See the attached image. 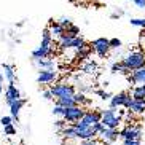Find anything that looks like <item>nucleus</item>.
I'll list each match as a JSON object with an SVG mask.
<instances>
[{
  "mask_svg": "<svg viewBox=\"0 0 145 145\" xmlns=\"http://www.w3.org/2000/svg\"><path fill=\"white\" fill-rule=\"evenodd\" d=\"M56 78H57V73H56V70L40 69L39 75H37V83H40V85H51Z\"/></svg>",
  "mask_w": 145,
  "mask_h": 145,
  "instance_id": "9d476101",
  "label": "nucleus"
},
{
  "mask_svg": "<svg viewBox=\"0 0 145 145\" xmlns=\"http://www.w3.org/2000/svg\"><path fill=\"white\" fill-rule=\"evenodd\" d=\"M72 97H73V101L77 102V105H88V104L91 102L89 99L86 97V96H85L83 93H81V91H80V93H73Z\"/></svg>",
  "mask_w": 145,
  "mask_h": 145,
  "instance_id": "393cba45",
  "label": "nucleus"
},
{
  "mask_svg": "<svg viewBox=\"0 0 145 145\" xmlns=\"http://www.w3.org/2000/svg\"><path fill=\"white\" fill-rule=\"evenodd\" d=\"M3 78H5V77H3V73L0 72V85H2V83H3Z\"/></svg>",
  "mask_w": 145,
  "mask_h": 145,
  "instance_id": "a19ab883",
  "label": "nucleus"
},
{
  "mask_svg": "<svg viewBox=\"0 0 145 145\" xmlns=\"http://www.w3.org/2000/svg\"><path fill=\"white\" fill-rule=\"evenodd\" d=\"M132 99H145V83L144 85H137L131 91Z\"/></svg>",
  "mask_w": 145,
  "mask_h": 145,
  "instance_id": "5701e85b",
  "label": "nucleus"
},
{
  "mask_svg": "<svg viewBox=\"0 0 145 145\" xmlns=\"http://www.w3.org/2000/svg\"><path fill=\"white\" fill-rule=\"evenodd\" d=\"M129 22H131V26L145 29V18H132V19H129Z\"/></svg>",
  "mask_w": 145,
  "mask_h": 145,
  "instance_id": "bb28decb",
  "label": "nucleus"
},
{
  "mask_svg": "<svg viewBox=\"0 0 145 145\" xmlns=\"http://www.w3.org/2000/svg\"><path fill=\"white\" fill-rule=\"evenodd\" d=\"M121 64L128 67L129 70H137L145 65V53L144 51H129L128 54L121 59Z\"/></svg>",
  "mask_w": 145,
  "mask_h": 145,
  "instance_id": "f03ea898",
  "label": "nucleus"
},
{
  "mask_svg": "<svg viewBox=\"0 0 145 145\" xmlns=\"http://www.w3.org/2000/svg\"><path fill=\"white\" fill-rule=\"evenodd\" d=\"M11 123H13L11 115H7V116H2V118H0V124H2V126H7V124H11Z\"/></svg>",
  "mask_w": 145,
  "mask_h": 145,
  "instance_id": "72a5a7b5",
  "label": "nucleus"
},
{
  "mask_svg": "<svg viewBox=\"0 0 145 145\" xmlns=\"http://www.w3.org/2000/svg\"><path fill=\"white\" fill-rule=\"evenodd\" d=\"M21 97V93H19V89H18L16 86H14V83H10L8 86H7V89H5V102L8 104H13L16 99Z\"/></svg>",
  "mask_w": 145,
  "mask_h": 145,
  "instance_id": "4468645a",
  "label": "nucleus"
},
{
  "mask_svg": "<svg viewBox=\"0 0 145 145\" xmlns=\"http://www.w3.org/2000/svg\"><path fill=\"white\" fill-rule=\"evenodd\" d=\"M61 24V26L64 27V29H67L69 26H70V24H72V21H70V18H61L59 21H57Z\"/></svg>",
  "mask_w": 145,
  "mask_h": 145,
  "instance_id": "c9c22d12",
  "label": "nucleus"
},
{
  "mask_svg": "<svg viewBox=\"0 0 145 145\" xmlns=\"http://www.w3.org/2000/svg\"><path fill=\"white\" fill-rule=\"evenodd\" d=\"M142 139H124L123 145H140Z\"/></svg>",
  "mask_w": 145,
  "mask_h": 145,
  "instance_id": "473e14b6",
  "label": "nucleus"
},
{
  "mask_svg": "<svg viewBox=\"0 0 145 145\" xmlns=\"http://www.w3.org/2000/svg\"><path fill=\"white\" fill-rule=\"evenodd\" d=\"M64 27L61 26L57 21H54V19H50V32H51L53 37H56V39H59L61 35L64 34Z\"/></svg>",
  "mask_w": 145,
  "mask_h": 145,
  "instance_id": "f3484780",
  "label": "nucleus"
},
{
  "mask_svg": "<svg viewBox=\"0 0 145 145\" xmlns=\"http://www.w3.org/2000/svg\"><path fill=\"white\" fill-rule=\"evenodd\" d=\"M137 8H145V0H132Z\"/></svg>",
  "mask_w": 145,
  "mask_h": 145,
  "instance_id": "58836bf2",
  "label": "nucleus"
},
{
  "mask_svg": "<svg viewBox=\"0 0 145 145\" xmlns=\"http://www.w3.org/2000/svg\"><path fill=\"white\" fill-rule=\"evenodd\" d=\"M64 32L67 35H70V37H77V35H80V29H78L77 26H73V24H70V26H69Z\"/></svg>",
  "mask_w": 145,
  "mask_h": 145,
  "instance_id": "cd10ccee",
  "label": "nucleus"
},
{
  "mask_svg": "<svg viewBox=\"0 0 145 145\" xmlns=\"http://www.w3.org/2000/svg\"><path fill=\"white\" fill-rule=\"evenodd\" d=\"M3 131H5V134H7V136H14V134H16V128L13 126V123L3 126Z\"/></svg>",
  "mask_w": 145,
  "mask_h": 145,
  "instance_id": "c756f323",
  "label": "nucleus"
},
{
  "mask_svg": "<svg viewBox=\"0 0 145 145\" xmlns=\"http://www.w3.org/2000/svg\"><path fill=\"white\" fill-rule=\"evenodd\" d=\"M43 97L46 99V101H51V99H54L53 97V94H51V91L48 89V91H43Z\"/></svg>",
  "mask_w": 145,
  "mask_h": 145,
  "instance_id": "ea45409f",
  "label": "nucleus"
},
{
  "mask_svg": "<svg viewBox=\"0 0 145 145\" xmlns=\"http://www.w3.org/2000/svg\"><path fill=\"white\" fill-rule=\"evenodd\" d=\"M26 105V99H16L13 104H10V115H11V118H13V121H18L19 120V112H21V108Z\"/></svg>",
  "mask_w": 145,
  "mask_h": 145,
  "instance_id": "2eb2a0df",
  "label": "nucleus"
},
{
  "mask_svg": "<svg viewBox=\"0 0 145 145\" xmlns=\"http://www.w3.org/2000/svg\"><path fill=\"white\" fill-rule=\"evenodd\" d=\"M54 126H56L57 131H61V129H64L65 126H67V121H65L64 118H59V120H56L54 121Z\"/></svg>",
  "mask_w": 145,
  "mask_h": 145,
  "instance_id": "7c9ffc66",
  "label": "nucleus"
},
{
  "mask_svg": "<svg viewBox=\"0 0 145 145\" xmlns=\"http://www.w3.org/2000/svg\"><path fill=\"white\" fill-rule=\"evenodd\" d=\"M0 67H2V64H0Z\"/></svg>",
  "mask_w": 145,
  "mask_h": 145,
  "instance_id": "37998d69",
  "label": "nucleus"
},
{
  "mask_svg": "<svg viewBox=\"0 0 145 145\" xmlns=\"http://www.w3.org/2000/svg\"><path fill=\"white\" fill-rule=\"evenodd\" d=\"M35 64L39 65L40 69H48V70H54L56 69V62L51 57H43V59H35Z\"/></svg>",
  "mask_w": 145,
  "mask_h": 145,
  "instance_id": "a211bd4d",
  "label": "nucleus"
},
{
  "mask_svg": "<svg viewBox=\"0 0 145 145\" xmlns=\"http://www.w3.org/2000/svg\"><path fill=\"white\" fill-rule=\"evenodd\" d=\"M139 46H140V51L145 53V29H142L140 39H139Z\"/></svg>",
  "mask_w": 145,
  "mask_h": 145,
  "instance_id": "f704fd0d",
  "label": "nucleus"
},
{
  "mask_svg": "<svg viewBox=\"0 0 145 145\" xmlns=\"http://www.w3.org/2000/svg\"><path fill=\"white\" fill-rule=\"evenodd\" d=\"M108 101H110V107H112V108H118V107H124V108H128L129 104H131V101H132V96L129 93L121 91V93H118V94H112V97L108 99Z\"/></svg>",
  "mask_w": 145,
  "mask_h": 145,
  "instance_id": "0eeeda50",
  "label": "nucleus"
},
{
  "mask_svg": "<svg viewBox=\"0 0 145 145\" xmlns=\"http://www.w3.org/2000/svg\"><path fill=\"white\" fill-rule=\"evenodd\" d=\"M128 81L132 85H144L145 83V65L137 70H132L128 75Z\"/></svg>",
  "mask_w": 145,
  "mask_h": 145,
  "instance_id": "ddd939ff",
  "label": "nucleus"
},
{
  "mask_svg": "<svg viewBox=\"0 0 145 145\" xmlns=\"http://www.w3.org/2000/svg\"><path fill=\"white\" fill-rule=\"evenodd\" d=\"M112 72L121 73V75H126V77H128L129 73H131V70H129L128 67H124V65L121 64V61H120V62H113V64H112Z\"/></svg>",
  "mask_w": 145,
  "mask_h": 145,
  "instance_id": "4be33fe9",
  "label": "nucleus"
},
{
  "mask_svg": "<svg viewBox=\"0 0 145 145\" xmlns=\"http://www.w3.org/2000/svg\"><path fill=\"white\" fill-rule=\"evenodd\" d=\"M64 112H65V107H62V105H54V108H53V113L57 115V116H61V118H62V115H64Z\"/></svg>",
  "mask_w": 145,
  "mask_h": 145,
  "instance_id": "2f4dec72",
  "label": "nucleus"
},
{
  "mask_svg": "<svg viewBox=\"0 0 145 145\" xmlns=\"http://www.w3.org/2000/svg\"><path fill=\"white\" fill-rule=\"evenodd\" d=\"M56 105H62V107H73V105H77V102L73 101L72 96H67V97H57V99H56Z\"/></svg>",
  "mask_w": 145,
  "mask_h": 145,
  "instance_id": "b1692460",
  "label": "nucleus"
},
{
  "mask_svg": "<svg viewBox=\"0 0 145 145\" xmlns=\"http://www.w3.org/2000/svg\"><path fill=\"white\" fill-rule=\"evenodd\" d=\"M97 136L101 137V140H102L104 144H113V142L118 139V129H112V128H105V126H104Z\"/></svg>",
  "mask_w": 145,
  "mask_h": 145,
  "instance_id": "9b49d317",
  "label": "nucleus"
},
{
  "mask_svg": "<svg viewBox=\"0 0 145 145\" xmlns=\"http://www.w3.org/2000/svg\"><path fill=\"white\" fill-rule=\"evenodd\" d=\"M50 91H51L53 97H67V96H73V93H75V89H73L72 85H65V83H57V85L51 86L50 88Z\"/></svg>",
  "mask_w": 145,
  "mask_h": 145,
  "instance_id": "1a4fd4ad",
  "label": "nucleus"
},
{
  "mask_svg": "<svg viewBox=\"0 0 145 145\" xmlns=\"http://www.w3.org/2000/svg\"><path fill=\"white\" fill-rule=\"evenodd\" d=\"M78 145H101L97 140H94V139H88V140H81Z\"/></svg>",
  "mask_w": 145,
  "mask_h": 145,
  "instance_id": "4c0bfd02",
  "label": "nucleus"
},
{
  "mask_svg": "<svg viewBox=\"0 0 145 145\" xmlns=\"http://www.w3.org/2000/svg\"><path fill=\"white\" fill-rule=\"evenodd\" d=\"M123 118L116 113V108H107V110H101V123L105 128H112V129H118V126L121 124Z\"/></svg>",
  "mask_w": 145,
  "mask_h": 145,
  "instance_id": "7ed1b4c3",
  "label": "nucleus"
},
{
  "mask_svg": "<svg viewBox=\"0 0 145 145\" xmlns=\"http://www.w3.org/2000/svg\"><path fill=\"white\" fill-rule=\"evenodd\" d=\"M83 72L88 73V75H94V73L97 72V65H96V62H93V61H88V62L83 65Z\"/></svg>",
  "mask_w": 145,
  "mask_h": 145,
  "instance_id": "a878e982",
  "label": "nucleus"
},
{
  "mask_svg": "<svg viewBox=\"0 0 145 145\" xmlns=\"http://www.w3.org/2000/svg\"><path fill=\"white\" fill-rule=\"evenodd\" d=\"M59 134L64 139H69V140H72V139H77V131L73 129V126H65L64 129H61Z\"/></svg>",
  "mask_w": 145,
  "mask_h": 145,
  "instance_id": "412c9836",
  "label": "nucleus"
},
{
  "mask_svg": "<svg viewBox=\"0 0 145 145\" xmlns=\"http://www.w3.org/2000/svg\"><path fill=\"white\" fill-rule=\"evenodd\" d=\"M142 134H144L142 126H139V124H126L118 132V137L121 140H124V139H142Z\"/></svg>",
  "mask_w": 145,
  "mask_h": 145,
  "instance_id": "39448f33",
  "label": "nucleus"
},
{
  "mask_svg": "<svg viewBox=\"0 0 145 145\" xmlns=\"http://www.w3.org/2000/svg\"><path fill=\"white\" fill-rule=\"evenodd\" d=\"M85 43V39L81 35H77V37H70L64 32V34L59 37V46L62 50H77L81 45Z\"/></svg>",
  "mask_w": 145,
  "mask_h": 145,
  "instance_id": "20e7f679",
  "label": "nucleus"
},
{
  "mask_svg": "<svg viewBox=\"0 0 145 145\" xmlns=\"http://www.w3.org/2000/svg\"><path fill=\"white\" fill-rule=\"evenodd\" d=\"M53 56V35L50 29H45L42 32V43L37 50L32 51V57L35 59H43V57H51Z\"/></svg>",
  "mask_w": 145,
  "mask_h": 145,
  "instance_id": "f257e3e1",
  "label": "nucleus"
},
{
  "mask_svg": "<svg viewBox=\"0 0 145 145\" xmlns=\"http://www.w3.org/2000/svg\"><path fill=\"white\" fill-rule=\"evenodd\" d=\"M83 124H86V126H93L94 123H97V121H101V110H85V113H83V116H81L80 120Z\"/></svg>",
  "mask_w": 145,
  "mask_h": 145,
  "instance_id": "f8f14e48",
  "label": "nucleus"
},
{
  "mask_svg": "<svg viewBox=\"0 0 145 145\" xmlns=\"http://www.w3.org/2000/svg\"><path fill=\"white\" fill-rule=\"evenodd\" d=\"M85 113V108L81 105H73V107H65V112L62 118L67 121V123H75V121H80L81 116Z\"/></svg>",
  "mask_w": 145,
  "mask_h": 145,
  "instance_id": "6e6552de",
  "label": "nucleus"
},
{
  "mask_svg": "<svg viewBox=\"0 0 145 145\" xmlns=\"http://www.w3.org/2000/svg\"><path fill=\"white\" fill-rule=\"evenodd\" d=\"M128 112H131L132 115H140L145 112V99H132L131 104L128 107Z\"/></svg>",
  "mask_w": 145,
  "mask_h": 145,
  "instance_id": "dca6fc26",
  "label": "nucleus"
},
{
  "mask_svg": "<svg viewBox=\"0 0 145 145\" xmlns=\"http://www.w3.org/2000/svg\"><path fill=\"white\" fill-rule=\"evenodd\" d=\"M89 53H91V45L89 43H83V45H81L80 48H77V57L78 59H88V57H89Z\"/></svg>",
  "mask_w": 145,
  "mask_h": 145,
  "instance_id": "6ab92c4d",
  "label": "nucleus"
},
{
  "mask_svg": "<svg viewBox=\"0 0 145 145\" xmlns=\"http://www.w3.org/2000/svg\"><path fill=\"white\" fill-rule=\"evenodd\" d=\"M2 89H3V88H2V85H0V94H2Z\"/></svg>",
  "mask_w": 145,
  "mask_h": 145,
  "instance_id": "79ce46f5",
  "label": "nucleus"
},
{
  "mask_svg": "<svg viewBox=\"0 0 145 145\" xmlns=\"http://www.w3.org/2000/svg\"><path fill=\"white\" fill-rule=\"evenodd\" d=\"M108 45H110V48H113V50H118V48H121V45H123V43H121V40L120 39H110L108 40Z\"/></svg>",
  "mask_w": 145,
  "mask_h": 145,
  "instance_id": "c85d7f7f",
  "label": "nucleus"
},
{
  "mask_svg": "<svg viewBox=\"0 0 145 145\" xmlns=\"http://www.w3.org/2000/svg\"><path fill=\"white\" fill-rule=\"evenodd\" d=\"M3 77L8 80V83H14L16 80V73H14V69L13 65H8V64H3Z\"/></svg>",
  "mask_w": 145,
  "mask_h": 145,
  "instance_id": "aec40b11",
  "label": "nucleus"
},
{
  "mask_svg": "<svg viewBox=\"0 0 145 145\" xmlns=\"http://www.w3.org/2000/svg\"><path fill=\"white\" fill-rule=\"evenodd\" d=\"M96 93H97L99 96H101V99H104V101H108V99L112 97V94H110V93H107V91H102V89H97Z\"/></svg>",
  "mask_w": 145,
  "mask_h": 145,
  "instance_id": "e433bc0d",
  "label": "nucleus"
},
{
  "mask_svg": "<svg viewBox=\"0 0 145 145\" xmlns=\"http://www.w3.org/2000/svg\"><path fill=\"white\" fill-rule=\"evenodd\" d=\"M89 45H91V50H93L99 57H105L112 50L110 45H108V39H105V37H99V39L93 40Z\"/></svg>",
  "mask_w": 145,
  "mask_h": 145,
  "instance_id": "423d86ee",
  "label": "nucleus"
}]
</instances>
